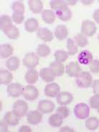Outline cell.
I'll list each match as a JSON object with an SVG mask.
<instances>
[{
    "label": "cell",
    "instance_id": "25",
    "mask_svg": "<svg viewBox=\"0 0 99 132\" xmlns=\"http://www.w3.org/2000/svg\"><path fill=\"white\" fill-rule=\"evenodd\" d=\"M63 118L58 113H55L50 116L48 119V123L52 127L57 128L63 124Z\"/></svg>",
    "mask_w": 99,
    "mask_h": 132
},
{
    "label": "cell",
    "instance_id": "18",
    "mask_svg": "<svg viewBox=\"0 0 99 132\" xmlns=\"http://www.w3.org/2000/svg\"><path fill=\"white\" fill-rule=\"evenodd\" d=\"M37 35L40 39L43 40L45 42H50L53 40V32L46 28H41L38 29Z\"/></svg>",
    "mask_w": 99,
    "mask_h": 132
},
{
    "label": "cell",
    "instance_id": "17",
    "mask_svg": "<svg viewBox=\"0 0 99 132\" xmlns=\"http://www.w3.org/2000/svg\"><path fill=\"white\" fill-rule=\"evenodd\" d=\"M4 121L9 126H17L20 121V117L14 113L13 111H8L4 116Z\"/></svg>",
    "mask_w": 99,
    "mask_h": 132
},
{
    "label": "cell",
    "instance_id": "12",
    "mask_svg": "<svg viewBox=\"0 0 99 132\" xmlns=\"http://www.w3.org/2000/svg\"><path fill=\"white\" fill-rule=\"evenodd\" d=\"M27 120L29 124L37 125L43 121V114L40 111H30L27 113Z\"/></svg>",
    "mask_w": 99,
    "mask_h": 132
},
{
    "label": "cell",
    "instance_id": "5",
    "mask_svg": "<svg viewBox=\"0 0 99 132\" xmlns=\"http://www.w3.org/2000/svg\"><path fill=\"white\" fill-rule=\"evenodd\" d=\"M97 30L96 24L91 20H85L82 22L81 33L88 37H92Z\"/></svg>",
    "mask_w": 99,
    "mask_h": 132
},
{
    "label": "cell",
    "instance_id": "36",
    "mask_svg": "<svg viewBox=\"0 0 99 132\" xmlns=\"http://www.w3.org/2000/svg\"><path fill=\"white\" fill-rule=\"evenodd\" d=\"M56 113L60 114L63 118H66L69 116L70 115V110L69 108L65 105H62L57 108Z\"/></svg>",
    "mask_w": 99,
    "mask_h": 132
},
{
    "label": "cell",
    "instance_id": "8",
    "mask_svg": "<svg viewBox=\"0 0 99 132\" xmlns=\"http://www.w3.org/2000/svg\"><path fill=\"white\" fill-rule=\"evenodd\" d=\"M66 73L71 77H78L79 75L81 73V68L78 62L72 61L69 63L65 67Z\"/></svg>",
    "mask_w": 99,
    "mask_h": 132
},
{
    "label": "cell",
    "instance_id": "35",
    "mask_svg": "<svg viewBox=\"0 0 99 132\" xmlns=\"http://www.w3.org/2000/svg\"><path fill=\"white\" fill-rule=\"evenodd\" d=\"M51 9H53V10L56 12L60 9L61 7H64L65 5H67V1H63V0H54V1H51L50 3Z\"/></svg>",
    "mask_w": 99,
    "mask_h": 132
},
{
    "label": "cell",
    "instance_id": "49",
    "mask_svg": "<svg viewBox=\"0 0 99 132\" xmlns=\"http://www.w3.org/2000/svg\"><path fill=\"white\" fill-rule=\"evenodd\" d=\"M98 3H99V1H98Z\"/></svg>",
    "mask_w": 99,
    "mask_h": 132
},
{
    "label": "cell",
    "instance_id": "23",
    "mask_svg": "<svg viewBox=\"0 0 99 132\" xmlns=\"http://www.w3.org/2000/svg\"><path fill=\"white\" fill-rule=\"evenodd\" d=\"M50 68L54 71L56 77H62L65 73V66L63 63L53 61L50 65Z\"/></svg>",
    "mask_w": 99,
    "mask_h": 132
},
{
    "label": "cell",
    "instance_id": "24",
    "mask_svg": "<svg viewBox=\"0 0 99 132\" xmlns=\"http://www.w3.org/2000/svg\"><path fill=\"white\" fill-rule=\"evenodd\" d=\"M42 19L47 24H53L55 20V14L52 10H45L42 12Z\"/></svg>",
    "mask_w": 99,
    "mask_h": 132
},
{
    "label": "cell",
    "instance_id": "45",
    "mask_svg": "<svg viewBox=\"0 0 99 132\" xmlns=\"http://www.w3.org/2000/svg\"><path fill=\"white\" fill-rule=\"evenodd\" d=\"M60 131H73L72 129H71V128L65 126V127H63V128H61L60 130Z\"/></svg>",
    "mask_w": 99,
    "mask_h": 132
},
{
    "label": "cell",
    "instance_id": "37",
    "mask_svg": "<svg viewBox=\"0 0 99 132\" xmlns=\"http://www.w3.org/2000/svg\"><path fill=\"white\" fill-rule=\"evenodd\" d=\"M12 20H11V18L8 15H6V14L2 15L0 18V28L1 30L3 29L5 26L12 23Z\"/></svg>",
    "mask_w": 99,
    "mask_h": 132
},
{
    "label": "cell",
    "instance_id": "6",
    "mask_svg": "<svg viewBox=\"0 0 99 132\" xmlns=\"http://www.w3.org/2000/svg\"><path fill=\"white\" fill-rule=\"evenodd\" d=\"M22 95L25 100L28 101H34L39 97V90L34 85H29L24 87Z\"/></svg>",
    "mask_w": 99,
    "mask_h": 132
},
{
    "label": "cell",
    "instance_id": "4",
    "mask_svg": "<svg viewBox=\"0 0 99 132\" xmlns=\"http://www.w3.org/2000/svg\"><path fill=\"white\" fill-rule=\"evenodd\" d=\"M39 59L37 55L36 54L31 52V53H27L23 58V65L25 67L28 68L29 69H32L35 68L38 64H39Z\"/></svg>",
    "mask_w": 99,
    "mask_h": 132
},
{
    "label": "cell",
    "instance_id": "1",
    "mask_svg": "<svg viewBox=\"0 0 99 132\" xmlns=\"http://www.w3.org/2000/svg\"><path fill=\"white\" fill-rule=\"evenodd\" d=\"M76 84L81 88H88L93 85L92 75L88 71H82L76 79Z\"/></svg>",
    "mask_w": 99,
    "mask_h": 132
},
{
    "label": "cell",
    "instance_id": "44",
    "mask_svg": "<svg viewBox=\"0 0 99 132\" xmlns=\"http://www.w3.org/2000/svg\"><path fill=\"white\" fill-rule=\"evenodd\" d=\"M7 124V123L4 121H1V131H7L8 128Z\"/></svg>",
    "mask_w": 99,
    "mask_h": 132
},
{
    "label": "cell",
    "instance_id": "3",
    "mask_svg": "<svg viewBox=\"0 0 99 132\" xmlns=\"http://www.w3.org/2000/svg\"><path fill=\"white\" fill-rule=\"evenodd\" d=\"M29 106L27 102L22 100H17L12 106V111L19 117H24L28 112Z\"/></svg>",
    "mask_w": 99,
    "mask_h": 132
},
{
    "label": "cell",
    "instance_id": "48",
    "mask_svg": "<svg viewBox=\"0 0 99 132\" xmlns=\"http://www.w3.org/2000/svg\"><path fill=\"white\" fill-rule=\"evenodd\" d=\"M98 40H99V35H98Z\"/></svg>",
    "mask_w": 99,
    "mask_h": 132
},
{
    "label": "cell",
    "instance_id": "21",
    "mask_svg": "<svg viewBox=\"0 0 99 132\" xmlns=\"http://www.w3.org/2000/svg\"><path fill=\"white\" fill-rule=\"evenodd\" d=\"M29 10L34 14H39L43 9V3L40 0H30L28 1Z\"/></svg>",
    "mask_w": 99,
    "mask_h": 132
},
{
    "label": "cell",
    "instance_id": "34",
    "mask_svg": "<svg viewBox=\"0 0 99 132\" xmlns=\"http://www.w3.org/2000/svg\"><path fill=\"white\" fill-rule=\"evenodd\" d=\"M67 48L68 51L67 52L71 56H74L78 52L77 45L72 38H68L67 40Z\"/></svg>",
    "mask_w": 99,
    "mask_h": 132
},
{
    "label": "cell",
    "instance_id": "7",
    "mask_svg": "<svg viewBox=\"0 0 99 132\" xmlns=\"http://www.w3.org/2000/svg\"><path fill=\"white\" fill-rule=\"evenodd\" d=\"M24 87L19 83H12L7 86V93L8 95L12 97H19L23 94Z\"/></svg>",
    "mask_w": 99,
    "mask_h": 132
},
{
    "label": "cell",
    "instance_id": "10",
    "mask_svg": "<svg viewBox=\"0 0 99 132\" xmlns=\"http://www.w3.org/2000/svg\"><path fill=\"white\" fill-rule=\"evenodd\" d=\"M56 100L57 103L60 105H67L73 102V95L67 91L61 92L57 95Z\"/></svg>",
    "mask_w": 99,
    "mask_h": 132
},
{
    "label": "cell",
    "instance_id": "38",
    "mask_svg": "<svg viewBox=\"0 0 99 132\" xmlns=\"http://www.w3.org/2000/svg\"><path fill=\"white\" fill-rule=\"evenodd\" d=\"M90 107L93 109H97L99 107V95H95L89 100Z\"/></svg>",
    "mask_w": 99,
    "mask_h": 132
},
{
    "label": "cell",
    "instance_id": "13",
    "mask_svg": "<svg viewBox=\"0 0 99 132\" xmlns=\"http://www.w3.org/2000/svg\"><path fill=\"white\" fill-rule=\"evenodd\" d=\"M55 14L60 20L63 22L69 21L72 18V12L67 5L61 7L58 10H57L55 12Z\"/></svg>",
    "mask_w": 99,
    "mask_h": 132
},
{
    "label": "cell",
    "instance_id": "27",
    "mask_svg": "<svg viewBox=\"0 0 99 132\" xmlns=\"http://www.w3.org/2000/svg\"><path fill=\"white\" fill-rule=\"evenodd\" d=\"M14 52V48L11 46L10 44H3L0 46V56L2 59H6V58L12 55Z\"/></svg>",
    "mask_w": 99,
    "mask_h": 132
},
{
    "label": "cell",
    "instance_id": "20",
    "mask_svg": "<svg viewBox=\"0 0 99 132\" xmlns=\"http://www.w3.org/2000/svg\"><path fill=\"white\" fill-rule=\"evenodd\" d=\"M38 78H39V74L37 70L34 69L28 70L25 75V81L29 85L36 83L38 81Z\"/></svg>",
    "mask_w": 99,
    "mask_h": 132
},
{
    "label": "cell",
    "instance_id": "22",
    "mask_svg": "<svg viewBox=\"0 0 99 132\" xmlns=\"http://www.w3.org/2000/svg\"><path fill=\"white\" fill-rule=\"evenodd\" d=\"M39 28V22L35 18H29L25 22V29L27 32H33Z\"/></svg>",
    "mask_w": 99,
    "mask_h": 132
},
{
    "label": "cell",
    "instance_id": "11",
    "mask_svg": "<svg viewBox=\"0 0 99 132\" xmlns=\"http://www.w3.org/2000/svg\"><path fill=\"white\" fill-rule=\"evenodd\" d=\"M55 107V104L50 100H40L38 103V110L44 114L50 113L53 112Z\"/></svg>",
    "mask_w": 99,
    "mask_h": 132
},
{
    "label": "cell",
    "instance_id": "32",
    "mask_svg": "<svg viewBox=\"0 0 99 132\" xmlns=\"http://www.w3.org/2000/svg\"><path fill=\"white\" fill-rule=\"evenodd\" d=\"M55 58V61L57 62L63 63L64 61H65L67 59V58L69 56L68 52L63 50H57L55 52L54 54Z\"/></svg>",
    "mask_w": 99,
    "mask_h": 132
},
{
    "label": "cell",
    "instance_id": "39",
    "mask_svg": "<svg viewBox=\"0 0 99 132\" xmlns=\"http://www.w3.org/2000/svg\"><path fill=\"white\" fill-rule=\"evenodd\" d=\"M90 71L93 74H97L99 72V60L98 59H93L91 64H89Z\"/></svg>",
    "mask_w": 99,
    "mask_h": 132
},
{
    "label": "cell",
    "instance_id": "40",
    "mask_svg": "<svg viewBox=\"0 0 99 132\" xmlns=\"http://www.w3.org/2000/svg\"><path fill=\"white\" fill-rule=\"evenodd\" d=\"M25 20V14H12V20L15 24H22Z\"/></svg>",
    "mask_w": 99,
    "mask_h": 132
},
{
    "label": "cell",
    "instance_id": "26",
    "mask_svg": "<svg viewBox=\"0 0 99 132\" xmlns=\"http://www.w3.org/2000/svg\"><path fill=\"white\" fill-rule=\"evenodd\" d=\"M13 79L12 74L7 70L2 69L0 71V84L1 85H9Z\"/></svg>",
    "mask_w": 99,
    "mask_h": 132
},
{
    "label": "cell",
    "instance_id": "42",
    "mask_svg": "<svg viewBox=\"0 0 99 132\" xmlns=\"http://www.w3.org/2000/svg\"><path fill=\"white\" fill-rule=\"evenodd\" d=\"M93 18L94 19V20L99 24V9L96 10L93 12Z\"/></svg>",
    "mask_w": 99,
    "mask_h": 132
},
{
    "label": "cell",
    "instance_id": "2",
    "mask_svg": "<svg viewBox=\"0 0 99 132\" xmlns=\"http://www.w3.org/2000/svg\"><path fill=\"white\" fill-rule=\"evenodd\" d=\"M74 114L78 119H86L90 115V108L85 103H78L74 108Z\"/></svg>",
    "mask_w": 99,
    "mask_h": 132
},
{
    "label": "cell",
    "instance_id": "29",
    "mask_svg": "<svg viewBox=\"0 0 99 132\" xmlns=\"http://www.w3.org/2000/svg\"><path fill=\"white\" fill-rule=\"evenodd\" d=\"M85 125L86 129L90 131H95L98 128L99 120L96 117H90L85 121Z\"/></svg>",
    "mask_w": 99,
    "mask_h": 132
},
{
    "label": "cell",
    "instance_id": "19",
    "mask_svg": "<svg viewBox=\"0 0 99 132\" xmlns=\"http://www.w3.org/2000/svg\"><path fill=\"white\" fill-rule=\"evenodd\" d=\"M68 35V30L64 25H59L55 30V36L59 40H63L67 38Z\"/></svg>",
    "mask_w": 99,
    "mask_h": 132
},
{
    "label": "cell",
    "instance_id": "14",
    "mask_svg": "<svg viewBox=\"0 0 99 132\" xmlns=\"http://www.w3.org/2000/svg\"><path fill=\"white\" fill-rule=\"evenodd\" d=\"M60 86L55 82L47 84L45 88V93L47 97H55L60 93Z\"/></svg>",
    "mask_w": 99,
    "mask_h": 132
},
{
    "label": "cell",
    "instance_id": "9",
    "mask_svg": "<svg viewBox=\"0 0 99 132\" xmlns=\"http://www.w3.org/2000/svg\"><path fill=\"white\" fill-rule=\"evenodd\" d=\"M5 36H7L9 39L17 40L19 37V31L16 26H14L12 23L5 26L3 29H2Z\"/></svg>",
    "mask_w": 99,
    "mask_h": 132
},
{
    "label": "cell",
    "instance_id": "43",
    "mask_svg": "<svg viewBox=\"0 0 99 132\" xmlns=\"http://www.w3.org/2000/svg\"><path fill=\"white\" fill-rule=\"evenodd\" d=\"M19 132H31L32 131V129H30L29 126H22L19 129Z\"/></svg>",
    "mask_w": 99,
    "mask_h": 132
},
{
    "label": "cell",
    "instance_id": "28",
    "mask_svg": "<svg viewBox=\"0 0 99 132\" xmlns=\"http://www.w3.org/2000/svg\"><path fill=\"white\" fill-rule=\"evenodd\" d=\"M6 67L10 71H16L19 67V59L17 56H12L7 59Z\"/></svg>",
    "mask_w": 99,
    "mask_h": 132
},
{
    "label": "cell",
    "instance_id": "16",
    "mask_svg": "<svg viewBox=\"0 0 99 132\" xmlns=\"http://www.w3.org/2000/svg\"><path fill=\"white\" fill-rule=\"evenodd\" d=\"M93 60V54L88 50H83L79 54L78 56V61L80 64L83 65H88Z\"/></svg>",
    "mask_w": 99,
    "mask_h": 132
},
{
    "label": "cell",
    "instance_id": "33",
    "mask_svg": "<svg viewBox=\"0 0 99 132\" xmlns=\"http://www.w3.org/2000/svg\"><path fill=\"white\" fill-rule=\"evenodd\" d=\"M74 41L77 46L81 48L85 47L88 43V40L87 38L83 34H78L77 36H74Z\"/></svg>",
    "mask_w": 99,
    "mask_h": 132
},
{
    "label": "cell",
    "instance_id": "47",
    "mask_svg": "<svg viewBox=\"0 0 99 132\" xmlns=\"http://www.w3.org/2000/svg\"><path fill=\"white\" fill-rule=\"evenodd\" d=\"M97 109H98V113H99V107L98 108H97Z\"/></svg>",
    "mask_w": 99,
    "mask_h": 132
},
{
    "label": "cell",
    "instance_id": "41",
    "mask_svg": "<svg viewBox=\"0 0 99 132\" xmlns=\"http://www.w3.org/2000/svg\"><path fill=\"white\" fill-rule=\"evenodd\" d=\"M93 91L95 95H99V79H96L93 82Z\"/></svg>",
    "mask_w": 99,
    "mask_h": 132
},
{
    "label": "cell",
    "instance_id": "46",
    "mask_svg": "<svg viewBox=\"0 0 99 132\" xmlns=\"http://www.w3.org/2000/svg\"><path fill=\"white\" fill-rule=\"evenodd\" d=\"M67 5H74L76 3V1H67Z\"/></svg>",
    "mask_w": 99,
    "mask_h": 132
},
{
    "label": "cell",
    "instance_id": "31",
    "mask_svg": "<svg viewBox=\"0 0 99 132\" xmlns=\"http://www.w3.org/2000/svg\"><path fill=\"white\" fill-rule=\"evenodd\" d=\"M12 9L13 10V14H24L25 12V8L24 4L21 1L14 2L12 5Z\"/></svg>",
    "mask_w": 99,
    "mask_h": 132
},
{
    "label": "cell",
    "instance_id": "30",
    "mask_svg": "<svg viewBox=\"0 0 99 132\" xmlns=\"http://www.w3.org/2000/svg\"><path fill=\"white\" fill-rule=\"evenodd\" d=\"M51 50L46 44H39L37 48V54L40 57H47L50 54Z\"/></svg>",
    "mask_w": 99,
    "mask_h": 132
},
{
    "label": "cell",
    "instance_id": "15",
    "mask_svg": "<svg viewBox=\"0 0 99 132\" xmlns=\"http://www.w3.org/2000/svg\"><path fill=\"white\" fill-rule=\"evenodd\" d=\"M39 76L47 83L52 82L55 79V75L50 68H43L39 71Z\"/></svg>",
    "mask_w": 99,
    "mask_h": 132
}]
</instances>
